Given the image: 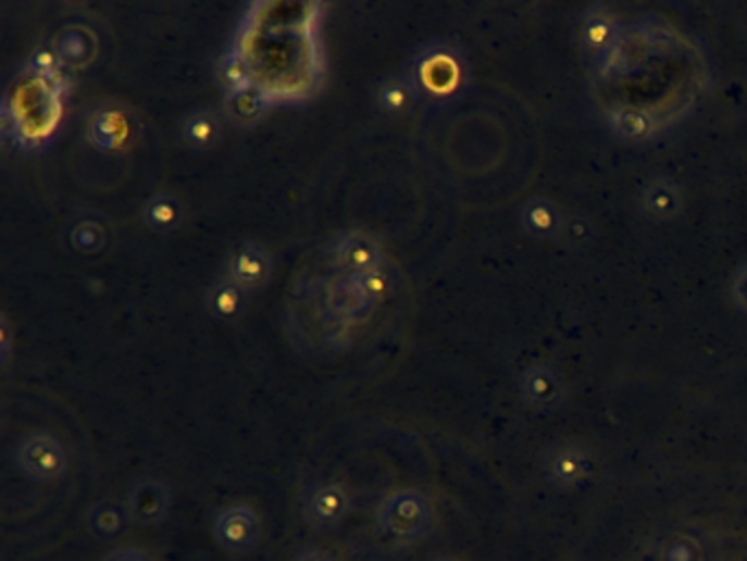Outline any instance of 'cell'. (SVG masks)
Returning <instances> with one entry per match:
<instances>
[{
	"label": "cell",
	"instance_id": "cell-10",
	"mask_svg": "<svg viewBox=\"0 0 747 561\" xmlns=\"http://www.w3.org/2000/svg\"><path fill=\"white\" fill-rule=\"evenodd\" d=\"M373 101H375V108L379 110L382 116L401 119V116H408L421 99H419V92L412 84V77L406 71V73H395V75L384 77L375 86Z\"/></svg>",
	"mask_w": 747,
	"mask_h": 561
},
{
	"label": "cell",
	"instance_id": "cell-4",
	"mask_svg": "<svg viewBox=\"0 0 747 561\" xmlns=\"http://www.w3.org/2000/svg\"><path fill=\"white\" fill-rule=\"evenodd\" d=\"M211 533L220 548L228 554H248L259 546L263 528L252 504L233 502L215 513Z\"/></svg>",
	"mask_w": 747,
	"mask_h": 561
},
{
	"label": "cell",
	"instance_id": "cell-19",
	"mask_svg": "<svg viewBox=\"0 0 747 561\" xmlns=\"http://www.w3.org/2000/svg\"><path fill=\"white\" fill-rule=\"evenodd\" d=\"M69 239H71L73 250H77L82 254H95V252L103 250L108 235H105V228L99 220L82 217L71 226Z\"/></svg>",
	"mask_w": 747,
	"mask_h": 561
},
{
	"label": "cell",
	"instance_id": "cell-1",
	"mask_svg": "<svg viewBox=\"0 0 747 561\" xmlns=\"http://www.w3.org/2000/svg\"><path fill=\"white\" fill-rule=\"evenodd\" d=\"M408 75L412 77V84L421 101L443 103L459 90V55L452 47H447L443 42L421 45L410 60Z\"/></svg>",
	"mask_w": 747,
	"mask_h": 561
},
{
	"label": "cell",
	"instance_id": "cell-14",
	"mask_svg": "<svg viewBox=\"0 0 747 561\" xmlns=\"http://www.w3.org/2000/svg\"><path fill=\"white\" fill-rule=\"evenodd\" d=\"M185 217V209L178 196L161 191L149 198L142 207V222L149 230L159 235H170L180 228Z\"/></svg>",
	"mask_w": 747,
	"mask_h": 561
},
{
	"label": "cell",
	"instance_id": "cell-13",
	"mask_svg": "<svg viewBox=\"0 0 747 561\" xmlns=\"http://www.w3.org/2000/svg\"><path fill=\"white\" fill-rule=\"evenodd\" d=\"M90 144L99 150H116L129 138V123L119 108L99 105L88 121Z\"/></svg>",
	"mask_w": 747,
	"mask_h": 561
},
{
	"label": "cell",
	"instance_id": "cell-20",
	"mask_svg": "<svg viewBox=\"0 0 747 561\" xmlns=\"http://www.w3.org/2000/svg\"><path fill=\"white\" fill-rule=\"evenodd\" d=\"M64 62L60 60V55L55 53V49L51 47H42L36 49L29 60H27V75L32 77H42V79H58L64 75Z\"/></svg>",
	"mask_w": 747,
	"mask_h": 561
},
{
	"label": "cell",
	"instance_id": "cell-22",
	"mask_svg": "<svg viewBox=\"0 0 747 561\" xmlns=\"http://www.w3.org/2000/svg\"><path fill=\"white\" fill-rule=\"evenodd\" d=\"M101 561H157V559L140 548H116L110 554H105Z\"/></svg>",
	"mask_w": 747,
	"mask_h": 561
},
{
	"label": "cell",
	"instance_id": "cell-7",
	"mask_svg": "<svg viewBox=\"0 0 747 561\" xmlns=\"http://www.w3.org/2000/svg\"><path fill=\"white\" fill-rule=\"evenodd\" d=\"M329 261L345 274L384 267V248L366 230H347L329 244Z\"/></svg>",
	"mask_w": 747,
	"mask_h": 561
},
{
	"label": "cell",
	"instance_id": "cell-11",
	"mask_svg": "<svg viewBox=\"0 0 747 561\" xmlns=\"http://www.w3.org/2000/svg\"><path fill=\"white\" fill-rule=\"evenodd\" d=\"M222 138V119L211 108L191 110L180 121V140L189 152H209L213 150Z\"/></svg>",
	"mask_w": 747,
	"mask_h": 561
},
{
	"label": "cell",
	"instance_id": "cell-16",
	"mask_svg": "<svg viewBox=\"0 0 747 561\" xmlns=\"http://www.w3.org/2000/svg\"><path fill=\"white\" fill-rule=\"evenodd\" d=\"M53 49L66 68H79V66H86L95 58L97 38L86 27L73 25L58 36Z\"/></svg>",
	"mask_w": 747,
	"mask_h": 561
},
{
	"label": "cell",
	"instance_id": "cell-3",
	"mask_svg": "<svg viewBox=\"0 0 747 561\" xmlns=\"http://www.w3.org/2000/svg\"><path fill=\"white\" fill-rule=\"evenodd\" d=\"M16 465L27 478L49 485L64 478L69 470V454L55 435L38 431L23 437L18 444Z\"/></svg>",
	"mask_w": 747,
	"mask_h": 561
},
{
	"label": "cell",
	"instance_id": "cell-8",
	"mask_svg": "<svg viewBox=\"0 0 747 561\" xmlns=\"http://www.w3.org/2000/svg\"><path fill=\"white\" fill-rule=\"evenodd\" d=\"M226 276H231L246 292H257L270 284L272 257L257 241H239L228 250Z\"/></svg>",
	"mask_w": 747,
	"mask_h": 561
},
{
	"label": "cell",
	"instance_id": "cell-21",
	"mask_svg": "<svg viewBox=\"0 0 747 561\" xmlns=\"http://www.w3.org/2000/svg\"><path fill=\"white\" fill-rule=\"evenodd\" d=\"M662 561H697V546L690 541H673L662 550Z\"/></svg>",
	"mask_w": 747,
	"mask_h": 561
},
{
	"label": "cell",
	"instance_id": "cell-18",
	"mask_svg": "<svg viewBox=\"0 0 747 561\" xmlns=\"http://www.w3.org/2000/svg\"><path fill=\"white\" fill-rule=\"evenodd\" d=\"M217 73H220V79L224 84V92L244 90V88H250V86L259 84L257 75H254V66L250 64L248 55L237 45H233L222 55Z\"/></svg>",
	"mask_w": 747,
	"mask_h": 561
},
{
	"label": "cell",
	"instance_id": "cell-12",
	"mask_svg": "<svg viewBox=\"0 0 747 561\" xmlns=\"http://www.w3.org/2000/svg\"><path fill=\"white\" fill-rule=\"evenodd\" d=\"M248 292L231 276L217 278L207 292V312L217 323H235L248 308Z\"/></svg>",
	"mask_w": 747,
	"mask_h": 561
},
{
	"label": "cell",
	"instance_id": "cell-15",
	"mask_svg": "<svg viewBox=\"0 0 747 561\" xmlns=\"http://www.w3.org/2000/svg\"><path fill=\"white\" fill-rule=\"evenodd\" d=\"M86 524L99 541H112L119 539L132 522L125 504H119L114 500H99L88 509Z\"/></svg>",
	"mask_w": 747,
	"mask_h": 561
},
{
	"label": "cell",
	"instance_id": "cell-2",
	"mask_svg": "<svg viewBox=\"0 0 747 561\" xmlns=\"http://www.w3.org/2000/svg\"><path fill=\"white\" fill-rule=\"evenodd\" d=\"M377 526L395 541L414 544L432 528V507L416 489L393 491L377 509Z\"/></svg>",
	"mask_w": 747,
	"mask_h": 561
},
{
	"label": "cell",
	"instance_id": "cell-5",
	"mask_svg": "<svg viewBox=\"0 0 747 561\" xmlns=\"http://www.w3.org/2000/svg\"><path fill=\"white\" fill-rule=\"evenodd\" d=\"M353 500L349 489L336 481H321L303 496V518L316 533H334L351 515Z\"/></svg>",
	"mask_w": 747,
	"mask_h": 561
},
{
	"label": "cell",
	"instance_id": "cell-23",
	"mask_svg": "<svg viewBox=\"0 0 747 561\" xmlns=\"http://www.w3.org/2000/svg\"><path fill=\"white\" fill-rule=\"evenodd\" d=\"M12 353V323L8 316L0 319V362L8 364Z\"/></svg>",
	"mask_w": 747,
	"mask_h": 561
},
{
	"label": "cell",
	"instance_id": "cell-6",
	"mask_svg": "<svg viewBox=\"0 0 747 561\" xmlns=\"http://www.w3.org/2000/svg\"><path fill=\"white\" fill-rule=\"evenodd\" d=\"M125 509L132 524L140 528H157L172 513V491L154 476H138L127 487Z\"/></svg>",
	"mask_w": 747,
	"mask_h": 561
},
{
	"label": "cell",
	"instance_id": "cell-25",
	"mask_svg": "<svg viewBox=\"0 0 747 561\" xmlns=\"http://www.w3.org/2000/svg\"><path fill=\"white\" fill-rule=\"evenodd\" d=\"M436 561H459V559H452V557H443V559H436Z\"/></svg>",
	"mask_w": 747,
	"mask_h": 561
},
{
	"label": "cell",
	"instance_id": "cell-9",
	"mask_svg": "<svg viewBox=\"0 0 747 561\" xmlns=\"http://www.w3.org/2000/svg\"><path fill=\"white\" fill-rule=\"evenodd\" d=\"M276 99L261 84L224 92V114L235 127H254L274 108Z\"/></svg>",
	"mask_w": 747,
	"mask_h": 561
},
{
	"label": "cell",
	"instance_id": "cell-24",
	"mask_svg": "<svg viewBox=\"0 0 747 561\" xmlns=\"http://www.w3.org/2000/svg\"><path fill=\"white\" fill-rule=\"evenodd\" d=\"M294 561H340V559L329 550H306L301 554H296Z\"/></svg>",
	"mask_w": 747,
	"mask_h": 561
},
{
	"label": "cell",
	"instance_id": "cell-17",
	"mask_svg": "<svg viewBox=\"0 0 747 561\" xmlns=\"http://www.w3.org/2000/svg\"><path fill=\"white\" fill-rule=\"evenodd\" d=\"M388 274L384 267L360 272V274H345V288L351 297H356L362 306H377L388 295Z\"/></svg>",
	"mask_w": 747,
	"mask_h": 561
}]
</instances>
